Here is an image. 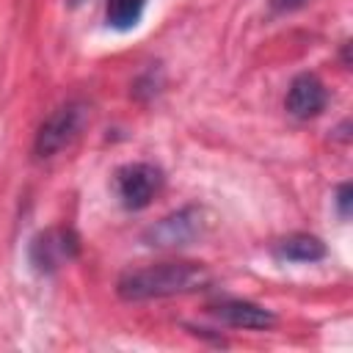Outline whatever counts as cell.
Returning a JSON list of instances; mask_svg holds the SVG:
<instances>
[{"label": "cell", "instance_id": "obj_1", "mask_svg": "<svg viewBox=\"0 0 353 353\" xmlns=\"http://www.w3.org/2000/svg\"><path fill=\"white\" fill-rule=\"evenodd\" d=\"M210 270L199 262H160L138 270H127L116 281L121 301H157L171 295H188L210 284Z\"/></svg>", "mask_w": 353, "mask_h": 353}, {"label": "cell", "instance_id": "obj_2", "mask_svg": "<svg viewBox=\"0 0 353 353\" xmlns=\"http://www.w3.org/2000/svg\"><path fill=\"white\" fill-rule=\"evenodd\" d=\"M210 229H212L210 210L201 204H188V207L168 212L157 223H152L143 232V240L149 245H157V248H179V245L199 243L201 237L210 234Z\"/></svg>", "mask_w": 353, "mask_h": 353}, {"label": "cell", "instance_id": "obj_3", "mask_svg": "<svg viewBox=\"0 0 353 353\" xmlns=\"http://www.w3.org/2000/svg\"><path fill=\"white\" fill-rule=\"evenodd\" d=\"M85 121H88V105L80 99H72V102H63L61 108H55L41 121V127L36 132V141H33L36 157H52L61 149H66L80 135Z\"/></svg>", "mask_w": 353, "mask_h": 353}, {"label": "cell", "instance_id": "obj_4", "mask_svg": "<svg viewBox=\"0 0 353 353\" xmlns=\"http://www.w3.org/2000/svg\"><path fill=\"white\" fill-rule=\"evenodd\" d=\"M30 265L39 273H55L80 254V234L69 226H52L30 240Z\"/></svg>", "mask_w": 353, "mask_h": 353}, {"label": "cell", "instance_id": "obj_5", "mask_svg": "<svg viewBox=\"0 0 353 353\" xmlns=\"http://www.w3.org/2000/svg\"><path fill=\"white\" fill-rule=\"evenodd\" d=\"M116 193L127 210H143L163 188V171L152 163H127L116 171Z\"/></svg>", "mask_w": 353, "mask_h": 353}, {"label": "cell", "instance_id": "obj_6", "mask_svg": "<svg viewBox=\"0 0 353 353\" xmlns=\"http://www.w3.org/2000/svg\"><path fill=\"white\" fill-rule=\"evenodd\" d=\"M328 102V91L323 85V80L312 72H303V74H295L290 88H287V113L295 116V119H314L317 113H323Z\"/></svg>", "mask_w": 353, "mask_h": 353}, {"label": "cell", "instance_id": "obj_7", "mask_svg": "<svg viewBox=\"0 0 353 353\" xmlns=\"http://www.w3.org/2000/svg\"><path fill=\"white\" fill-rule=\"evenodd\" d=\"M210 314H215L221 323L232 328H248V331H265L276 325V314L254 301H240V298H226L210 306Z\"/></svg>", "mask_w": 353, "mask_h": 353}, {"label": "cell", "instance_id": "obj_8", "mask_svg": "<svg viewBox=\"0 0 353 353\" xmlns=\"http://www.w3.org/2000/svg\"><path fill=\"white\" fill-rule=\"evenodd\" d=\"M273 251L279 259H287V262H320L328 254L325 243L306 232H295V234L279 240Z\"/></svg>", "mask_w": 353, "mask_h": 353}, {"label": "cell", "instance_id": "obj_9", "mask_svg": "<svg viewBox=\"0 0 353 353\" xmlns=\"http://www.w3.org/2000/svg\"><path fill=\"white\" fill-rule=\"evenodd\" d=\"M146 0H108L105 19L113 30H132L143 17Z\"/></svg>", "mask_w": 353, "mask_h": 353}, {"label": "cell", "instance_id": "obj_10", "mask_svg": "<svg viewBox=\"0 0 353 353\" xmlns=\"http://www.w3.org/2000/svg\"><path fill=\"white\" fill-rule=\"evenodd\" d=\"M350 204H353V188L347 182H342L336 188V212H339V218H350Z\"/></svg>", "mask_w": 353, "mask_h": 353}, {"label": "cell", "instance_id": "obj_11", "mask_svg": "<svg viewBox=\"0 0 353 353\" xmlns=\"http://www.w3.org/2000/svg\"><path fill=\"white\" fill-rule=\"evenodd\" d=\"M306 3H309V0H268V6H270L273 14H290V11L303 8Z\"/></svg>", "mask_w": 353, "mask_h": 353}]
</instances>
